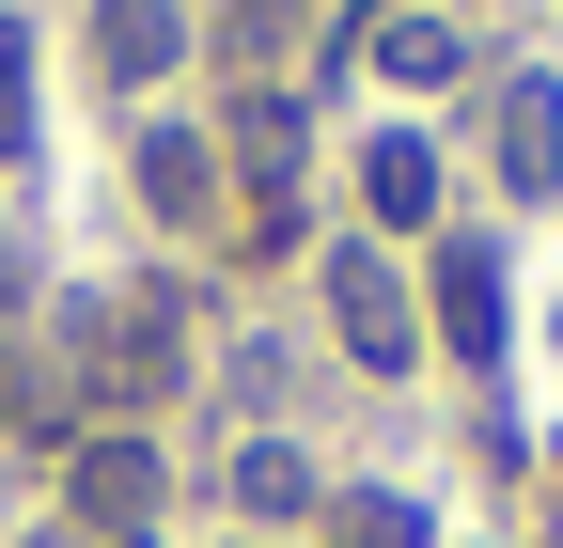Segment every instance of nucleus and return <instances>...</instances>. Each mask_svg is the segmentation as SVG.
<instances>
[{
	"mask_svg": "<svg viewBox=\"0 0 563 548\" xmlns=\"http://www.w3.org/2000/svg\"><path fill=\"white\" fill-rule=\"evenodd\" d=\"M313 283H329V329H344V361H361V376H407V361H422V298L391 283L376 235H329Z\"/></svg>",
	"mask_w": 563,
	"mask_h": 548,
	"instance_id": "1",
	"label": "nucleus"
},
{
	"mask_svg": "<svg viewBox=\"0 0 563 548\" xmlns=\"http://www.w3.org/2000/svg\"><path fill=\"white\" fill-rule=\"evenodd\" d=\"M422 314H439L454 361H501V251H485V235H439V298H422Z\"/></svg>",
	"mask_w": 563,
	"mask_h": 548,
	"instance_id": "2",
	"label": "nucleus"
},
{
	"mask_svg": "<svg viewBox=\"0 0 563 548\" xmlns=\"http://www.w3.org/2000/svg\"><path fill=\"white\" fill-rule=\"evenodd\" d=\"M361 204H376V235H439V142L422 125H376L361 142Z\"/></svg>",
	"mask_w": 563,
	"mask_h": 548,
	"instance_id": "3",
	"label": "nucleus"
},
{
	"mask_svg": "<svg viewBox=\"0 0 563 548\" xmlns=\"http://www.w3.org/2000/svg\"><path fill=\"white\" fill-rule=\"evenodd\" d=\"M501 188L563 204V79H501Z\"/></svg>",
	"mask_w": 563,
	"mask_h": 548,
	"instance_id": "4",
	"label": "nucleus"
},
{
	"mask_svg": "<svg viewBox=\"0 0 563 548\" xmlns=\"http://www.w3.org/2000/svg\"><path fill=\"white\" fill-rule=\"evenodd\" d=\"M95 63H110L125 95L173 79V63H188V17H173V0H95Z\"/></svg>",
	"mask_w": 563,
	"mask_h": 548,
	"instance_id": "5",
	"label": "nucleus"
},
{
	"mask_svg": "<svg viewBox=\"0 0 563 548\" xmlns=\"http://www.w3.org/2000/svg\"><path fill=\"white\" fill-rule=\"evenodd\" d=\"M141 188H157V220H220V142L203 125H141Z\"/></svg>",
	"mask_w": 563,
	"mask_h": 548,
	"instance_id": "6",
	"label": "nucleus"
},
{
	"mask_svg": "<svg viewBox=\"0 0 563 548\" xmlns=\"http://www.w3.org/2000/svg\"><path fill=\"white\" fill-rule=\"evenodd\" d=\"M376 63H391L407 95H439V79H470V32H454V17H422V0H391V17H376Z\"/></svg>",
	"mask_w": 563,
	"mask_h": 548,
	"instance_id": "7",
	"label": "nucleus"
},
{
	"mask_svg": "<svg viewBox=\"0 0 563 548\" xmlns=\"http://www.w3.org/2000/svg\"><path fill=\"white\" fill-rule=\"evenodd\" d=\"M79 517L141 533V517H157V454H141V439H95V454H79Z\"/></svg>",
	"mask_w": 563,
	"mask_h": 548,
	"instance_id": "8",
	"label": "nucleus"
},
{
	"mask_svg": "<svg viewBox=\"0 0 563 548\" xmlns=\"http://www.w3.org/2000/svg\"><path fill=\"white\" fill-rule=\"evenodd\" d=\"M235 502H251V517H298V502H313V454H298V439H251V454H235Z\"/></svg>",
	"mask_w": 563,
	"mask_h": 548,
	"instance_id": "9",
	"label": "nucleus"
},
{
	"mask_svg": "<svg viewBox=\"0 0 563 548\" xmlns=\"http://www.w3.org/2000/svg\"><path fill=\"white\" fill-rule=\"evenodd\" d=\"M329 548H422V502H376V486L329 502Z\"/></svg>",
	"mask_w": 563,
	"mask_h": 548,
	"instance_id": "10",
	"label": "nucleus"
},
{
	"mask_svg": "<svg viewBox=\"0 0 563 548\" xmlns=\"http://www.w3.org/2000/svg\"><path fill=\"white\" fill-rule=\"evenodd\" d=\"M235 157L282 188V173H298V110H282V95H251V110H235Z\"/></svg>",
	"mask_w": 563,
	"mask_h": 548,
	"instance_id": "11",
	"label": "nucleus"
},
{
	"mask_svg": "<svg viewBox=\"0 0 563 548\" xmlns=\"http://www.w3.org/2000/svg\"><path fill=\"white\" fill-rule=\"evenodd\" d=\"M0 157H32V32L0 17Z\"/></svg>",
	"mask_w": 563,
	"mask_h": 548,
	"instance_id": "12",
	"label": "nucleus"
},
{
	"mask_svg": "<svg viewBox=\"0 0 563 548\" xmlns=\"http://www.w3.org/2000/svg\"><path fill=\"white\" fill-rule=\"evenodd\" d=\"M282 17H298V0H220V32H235V47H251V63H266V47H282Z\"/></svg>",
	"mask_w": 563,
	"mask_h": 548,
	"instance_id": "13",
	"label": "nucleus"
},
{
	"mask_svg": "<svg viewBox=\"0 0 563 548\" xmlns=\"http://www.w3.org/2000/svg\"><path fill=\"white\" fill-rule=\"evenodd\" d=\"M32 548H79V533H32Z\"/></svg>",
	"mask_w": 563,
	"mask_h": 548,
	"instance_id": "14",
	"label": "nucleus"
}]
</instances>
